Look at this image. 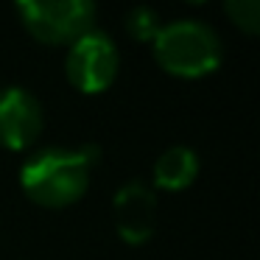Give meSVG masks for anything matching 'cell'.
I'll use <instances>...</instances> for the list:
<instances>
[{
  "label": "cell",
  "instance_id": "6da1fadb",
  "mask_svg": "<svg viewBox=\"0 0 260 260\" xmlns=\"http://www.w3.org/2000/svg\"><path fill=\"white\" fill-rule=\"evenodd\" d=\"M95 165L92 148H45L20 171V185L42 207H68L84 196Z\"/></svg>",
  "mask_w": 260,
  "mask_h": 260
},
{
  "label": "cell",
  "instance_id": "7a4b0ae2",
  "mask_svg": "<svg viewBox=\"0 0 260 260\" xmlns=\"http://www.w3.org/2000/svg\"><path fill=\"white\" fill-rule=\"evenodd\" d=\"M154 59L171 76L199 79L221 64L218 34L202 20H176L154 37Z\"/></svg>",
  "mask_w": 260,
  "mask_h": 260
},
{
  "label": "cell",
  "instance_id": "3957f363",
  "mask_svg": "<svg viewBox=\"0 0 260 260\" xmlns=\"http://www.w3.org/2000/svg\"><path fill=\"white\" fill-rule=\"evenodd\" d=\"M17 12L25 28L45 45H73L95 23V6L87 0H23Z\"/></svg>",
  "mask_w": 260,
  "mask_h": 260
},
{
  "label": "cell",
  "instance_id": "277c9868",
  "mask_svg": "<svg viewBox=\"0 0 260 260\" xmlns=\"http://www.w3.org/2000/svg\"><path fill=\"white\" fill-rule=\"evenodd\" d=\"M118 64L120 56L115 42L107 34L90 31L70 45L64 70H68V79L76 90L92 95V92H104L112 87L115 76H118Z\"/></svg>",
  "mask_w": 260,
  "mask_h": 260
},
{
  "label": "cell",
  "instance_id": "5b68a950",
  "mask_svg": "<svg viewBox=\"0 0 260 260\" xmlns=\"http://www.w3.org/2000/svg\"><path fill=\"white\" fill-rule=\"evenodd\" d=\"M42 132V107L28 90L9 87L0 92V143L23 151Z\"/></svg>",
  "mask_w": 260,
  "mask_h": 260
},
{
  "label": "cell",
  "instance_id": "8992f818",
  "mask_svg": "<svg viewBox=\"0 0 260 260\" xmlns=\"http://www.w3.org/2000/svg\"><path fill=\"white\" fill-rule=\"evenodd\" d=\"M157 224V196L140 179H132L115 193V226L118 235L132 246H140L151 238Z\"/></svg>",
  "mask_w": 260,
  "mask_h": 260
},
{
  "label": "cell",
  "instance_id": "52a82bcc",
  "mask_svg": "<svg viewBox=\"0 0 260 260\" xmlns=\"http://www.w3.org/2000/svg\"><path fill=\"white\" fill-rule=\"evenodd\" d=\"M199 174V157L193 148L171 146L154 162V185L162 190H185Z\"/></svg>",
  "mask_w": 260,
  "mask_h": 260
},
{
  "label": "cell",
  "instance_id": "ba28073f",
  "mask_svg": "<svg viewBox=\"0 0 260 260\" xmlns=\"http://www.w3.org/2000/svg\"><path fill=\"white\" fill-rule=\"evenodd\" d=\"M162 23H159V14L148 6H135L126 12V31H129L132 40L137 42H154V37L159 34Z\"/></svg>",
  "mask_w": 260,
  "mask_h": 260
},
{
  "label": "cell",
  "instance_id": "9c48e42d",
  "mask_svg": "<svg viewBox=\"0 0 260 260\" xmlns=\"http://www.w3.org/2000/svg\"><path fill=\"white\" fill-rule=\"evenodd\" d=\"M226 14L230 20L246 34L260 31V3L257 0H226Z\"/></svg>",
  "mask_w": 260,
  "mask_h": 260
}]
</instances>
